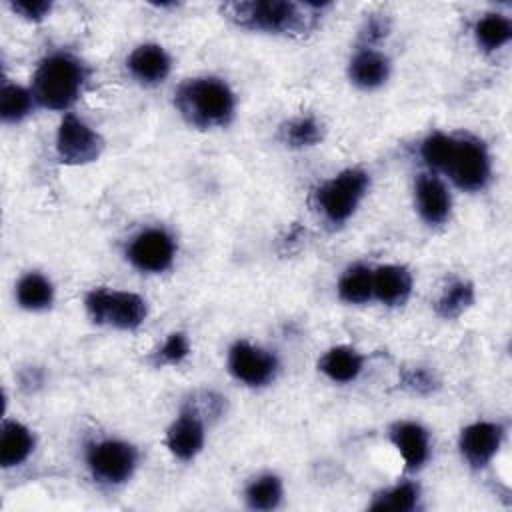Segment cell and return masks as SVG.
Here are the masks:
<instances>
[{"label": "cell", "mask_w": 512, "mask_h": 512, "mask_svg": "<svg viewBox=\"0 0 512 512\" xmlns=\"http://www.w3.org/2000/svg\"><path fill=\"white\" fill-rule=\"evenodd\" d=\"M174 96L178 112L196 128L226 126L234 116V94L228 84L218 78L188 80Z\"/></svg>", "instance_id": "obj_1"}, {"label": "cell", "mask_w": 512, "mask_h": 512, "mask_svg": "<svg viewBox=\"0 0 512 512\" xmlns=\"http://www.w3.org/2000/svg\"><path fill=\"white\" fill-rule=\"evenodd\" d=\"M84 78V66L74 56L52 54L36 68L32 94L44 108L66 110L78 100Z\"/></svg>", "instance_id": "obj_2"}, {"label": "cell", "mask_w": 512, "mask_h": 512, "mask_svg": "<svg viewBox=\"0 0 512 512\" xmlns=\"http://www.w3.org/2000/svg\"><path fill=\"white\" fill-rule=\"evenodd\" d=\"M226 14L240 26L264 32H294L302 30L304 16L292 2L262 0V2H234L228 4Z\"/></svg>", "instance_id": "obj_3"}, {"label": "cell", "mask_w": 512, "mask_h": 512, "mask_svg": "<svg viewBox=\"0 0 512 512\" xmlns=\"http://www.w3.org/2000/svg\"><path fill=\"white\" fill-rule=\"evenodd\" d=\"M88 316L96 324L114 326L118 330H134L146 318V302L134 292L96 288L86 296Z\"/></svg>", "instance_id": "obj_4"}, {"label": "cell", "mask_w": 512, "mask_h": 512, "mask_svg": "<svg viewBox=\"0 0 512 512\" xmlns=\"http://www.w3.org/2000/svg\"><path fill=\"white\" fill-rule=\"evenodd\" d=\"M368 184V174L358 168L344 170L338 176L330 178L326 184L320 186L316 194L322 214L334 224L346 222L356 212L360 200L368 190Z\"/></svg>", "instance_id": "obj_5"}, {"label": "cell", "mask_w": 512, "mask_h": 512, "mask_svg": "<svg viewBox=\"0 0 512 512\" xmlns=\"http://www.w3.org/2000/svg\"><path fill=\"white\" fill-rule=\"evenodd\" d=\"M88 468L98 482L122 484L126 482L138 462L136 448L122 440H102L88 450Z\"/></svg>", "instance_id": "obj_6"}, {"label": "cell", "mask_w": 512, "mask_h": 512, "mask_svg": "<svg viewBox=\"0 0 512 512\" xmlns=\"http://www.w3.org/2000/svg\"><path fill=\"white\" fill-rule=\"evenodd\" d=\"M462 190H482L490 178V158L486 148L470 138L456 140L452 156L444 168Z\"/></svg>", "instance_id": "obj_7"}, {"label": "cell", "mask_w": 512, "mask_h": 512, "mask_svg": "<svg viewBox=\"0 0 512 512\" xmlns=\"http://www.w3.org/2000/svg\"><path fill=\"white\" fill-rule=\"evenodd\" d=\"M56 152L64 164H88L102 152V138L74 114H66L56 132Z\"/></svg>", "instance_id": "obj_8"}, {"label": "cell", "mask_w": 512, "mask_h": 512, "mask_svg": "<svg viewBox=\"0 0 512 512\" xmlns=\"http://www.w3.org/2000/svg\"><path fill=\"white\" fill-rule=\"evenodd\" d=\"M174 238L162 228H146L136 234L128 244V260L142 272H164L174 260Z\"/></svg>", "instance_id": "obj_9"}, {"label": "cell", "mask_w": 512, "mask_h": 512, "mask_svg": "<svg viewBox=\"0 0 512 512\" xmlns=\"http://www.w3.org/2000/svg\"><path fill=\"white\" fill-rule=\"evenodd\" d=\"M228 368L236 380L248 386H264L274 378L278 362L274 354L258 346L236 342L228 354Z\"/></svg>", "instance_id": "obj_10"}, {"label": "cell", "mask_w": 512, "mask_h": 512, "mask_svg": "<svg viewBox=\"0 0 512 512\" xmlns=\"http://www.w3.org/2000/svg\"><path fill=\"white\" fill-rule=\"evenodd\" d=\"M502 444V428L494 422H474L460 434V454L472 468H484Z\"/></svg>", "instance_id": "obj_11"}, {"label": "cell", "mask_w": 512, "mask_h": 512, "mask_svg": "<svg viewBox=\"0 0 512 512\" xmlns=\"http://www.w3.org/2000/svg\"><path fill=\"white\" fill-rule=\"evenodd\" d=\"M168 450L180 460H192L204 446V424L200 414L184 410L166 432Z\"/></svg>", "instance_id": "obj_12"}, {"label": "cell", "mask_w": 512, "mask_h": 512, "mask_svg": "<svg viewBox=\"0 0 512 512\" xmlns=\"http://www.w3.org/2000/svg\"><path fill=\"white\" fill-rule=\"evenodd\" d=\"M416 208L428 224H442L450 214V192L434 174H420L414 186Z\"/></svg>", "instance_id": "obj_13"}, {"label": "cell", "mask_w": 512, "mask_h": 512, "mask_svg": "<svg viewBox=\"0 0 512 512\" xmlns=\"http://www.w3.org/2000/svg\"><path fill=\"white\" fill-rule=\"evenodd\" d=\"M130 74L142 84H158L170 72V56L158 44H142L126 60Z\"/></svg>", "instance_id": "obj_14"}, {"label": "cell", "mask_w": 512, "mask_h": 512, "mask_svg": "<svg viewBox=\"0 0 512 512\" xmlns=\"http://www.w3.org/2000/svg\"><path fill=\"white\" fill-rule=\"evenodd\" d=\"M392 444L396 446L398 454L402 456L406 468L416 470L420 468L430 454V440L428 432L416 422H400L392 428Z\"/></svg>", "instance_id": "obj_15"}, {"label": "cell", "mask_w": 512, "mask_h": 512, "mask_svg": "<svg viewBox=\"0 0 512 512\" xmlns=\"http://www.w3.org/2000/svg\"><path fill=\"white\" fill-rule=\"evenodd\" d=\"M372 290L380 302L388 306H398L410 296L412 276L404 266H380L372 272Z\"/></svg>", "instance_id": "obj_16"}, {"label": "cell", "mask_w": 512, "mask_h": 512, "mask_svg": "<svg viewBox=\"0 0 512 512\" xmlns=\"http://www.w3.org/2000/svg\"><path fill=\"white\" fill-rule=\"evenodd\" d=\"M32 450H34L32 432L16 420H6L0 432V464L4 468L18 466L32 454Z\"/></svg>", "instance_id": "obj_17"}, {"label": "cell", "mask_w": 512, "mask_h": 512, "mask_svg": "<svg viewBox=\"0 0 512 512\" xmlns=\"http://www.w3.org/2000/svg\"><path fill=\"white\" fill-rule=\"evenodd\" d=\"M390 62L384 54L364 48L350 62V78L356 86L364 90H372L382 86L388 80Z\"/></svg>", "instance_id": "obj_18"}, {"label": "cell", "mask_w": 512, "mask_h": 512, "mask_svg": "<svg viewBox=\"0 0 512 512\" xmlns=\"http://www.w3.org/2000/svg\"><path fill=\"white\" fill-rule=\"evenodd\" d=\"M318 368L332 382H352L362 370V356L354 348L334 346L318 360Z\"/></svg>", "instance_id": "obj_19"}, {"label": "cell", "mask_w": 512, "mask_h": 512, "mask_svg": "<svg viewBox=\"0 0 512 512\" xmlns=\"http://www.w3.org/2000/svg\"><path fill=\"white\" fill-rule=\"evenodd\" d=\"M16 300L26 310H44L54 300L52 282L40 272H28L16 286Z\"/></svg>", "instance_id": "obj_20"}, {"label": "cell", "mask_w": 512, "mask_h": 512, "mask_svg": "<svg viewBox=\"0 0 512 512\" xmlns=\"http://www.w3.org/2000/svg\"><path fill=\"white\" fill-rule=\"evenodd\" d=\"M338 294L344 302H350V304L368 302L374 296L372 270L362 264L350 266L338 282Z\"/></svg>", "instance_id": "obj_21"}, {"label": "cell", "mask_w": 512, "mask_h": 512, "mask_svg": "<svg viewBox=\"0 0 512 512\" xmlns=\"http://www.w3.org/2000/svg\"><path fill=\"white\" fill-rule=\"evenodd\" d=\"M474 36H476L478 46H482L484 50L492 52V50L502 48L510 40L512 24L502 14H486L484 18H480L476 22Z\"/></svg>", "instance_id": "obj_22"}, {"label": "cell", "mask_w": 512, "mask_h": 512, "mask_svg": "<svg viewBox=\"0 0 512 512\" xmlns=\"http://www.w3.org/2000/svg\"><path fill=\"white\" fill-rule=\"evenodd\" d=\"M282 480L274 474L254 478L246 488V502L252 510H272L282 500Z\"/></svg>", "instance_id": "obj_23"}, {"label": "cell", "mask_w": 512, "mask_h": 512, "mask_svg": "<svg viewBox=\"0 0 512 512\" xmlns=\"http://www.w3.org/2000/svg\"><path fill=\"white\" fill-rule=\"evenodd\" d=\"M34 94L18 84H4L0 92V116L4 122H20L32 110Z\"/></svg>", "instance_id": "obj_24"}, {"label": "cell", "mask_w": 512, "mask_h": 512, "mask_svg": "<svg viewBox=\"0 0 512 512\" xmlns=\"http://www.w3.org/2000/svg\"><path fill=\"white\" fill-rule=\"evenodd\" d=\"M472 302H474L472 284H468L464 280H458V282H452L442 292V296L436 302V310L442 318H456L462 312H466L472 306Z\"/></svg>", "instance_id": "obj_25"}, {"label": "cell", "mask_w": 512, "mask_h": 512, "mask_svg": "<svg viewBox=\"0 0 512 512\" xmlns=\"http://www.w3.org/2000/svg\"><path fill=\"white\" fill-rule=\"evenodd\" d=\"M418 500H420L418 486L406 482V484H398V486L382 492L380 496H376V500L370 504V510L408 512L418 506Z\"/></svg>", "instance_id": "obj_26"}, {"label": "cell", "mask_w": 512, "mask_h": 512, "mask_svg": "<svg viewBox=\"0 0 512 512\" xmlns=\"http://www.w3.org/2000/svg\"><path fill=\"white\" fill-rule=\"evenodd\" d=\"M320 138H322L320 124L308 116L294 118L282 128V140L294 148L314 146L316 142H320Z\"/></svg>", "instance_id": "obj_27"}, {"label": "cell", "mask_w": 512, "mask_h": 512, "mask_svg": "<svg viewBox=\"0 0 512 512\" xmlns=\"http://www.w3.org/2000/svg\"><path fill=\"white\" fill-rule=\"evenodd\" d=\"M454 144H456V138L452 136H446L442 132H436V134H430L424 142H422V148H420V154L424 158V162L434 168V170H444L450 156H452V150H454Z\"/></svg>", "instance_id": "obj_28"}, {"label": "cell", "mask_w": 512, "mask_h": 512, "mask_svg": "<svg viewBox=\"0 0 512 512\" xmlns=\"http://www.w3.org/2000/svg\"><path fill=\"white\" fill-rule=\"evenodd\" d=\"M188 352H190L188 338L182 332H174L160 346L158 360L162 364H178V362H182L188 356Z\"/></svg>", "instance_id": "obj_29"}, {"label": "cell", "mask_w": 512, "mask_h": 512, "mask_svg": "<svg viewBox=\"0 0 512 512\" xmlns=\"http://www.w3.org/2000/svg\"><path fill=\"white\" fill-rule=\"evenodd\" d=\"M52 4L44 2V0H18L12 2V10L18 12L20 16H24L26 20H42L44 16H48Z\"/></svg>", "instance_id": "obj_30"}, {"label": "cell", "mask_w": 512, "mask_h": 512, "mask_svg": "<svg viewBox=\"0 0 512 512\" xmlns=\"http://www.w3.org/2000/svg\"><path fill=\"white\" fill-rule=\"evenodd\" d=\"M406 386H410L418 392H428V390H432V376L426 370H412L406 376Z\"/></svg>", "instance_id": "obj_31"}]
</instances>
